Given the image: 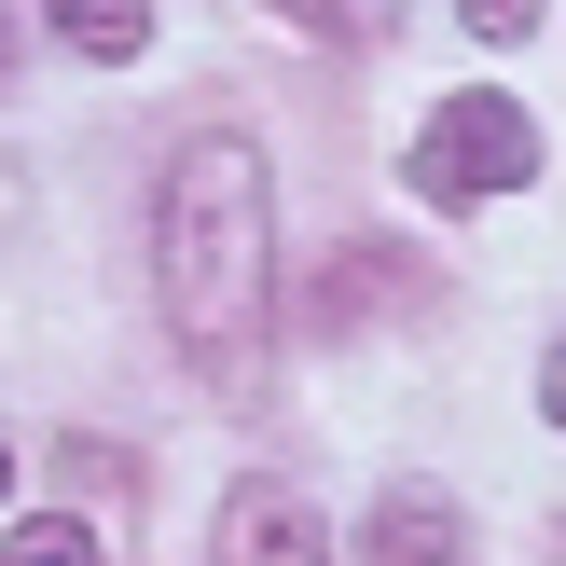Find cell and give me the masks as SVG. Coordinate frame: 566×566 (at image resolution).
<instances>
[{
  "label": "cell",
  "instance_id": "cell-3",
  "mask_svg": "<svg viewBox=\"0 0 566 566\" xmlns=\"http://www.w3.org/2000/svg\"><path fill=\"white\" fill-rule=\"evenodd\" d=\"M208 566H332V539H318V512H304V484L249 470V484L221 497V525H208Z\"/></svg>",
  "mask_w": 566,
  "mask_h": 566
},
{
  "label": "cell",
  "instance_id": "cell-9",
  "mask_svg": "<svg viewBox=\"0 0 566 566\" xmlns=\"http://www.w3.org/2000/svg\"><path fill=\"white\" fill-rule=\"evenodd\" d=\"M539 401H553V429H566V346H553V359H539Z\"/></svg>",
  "mask_w": 566,
  "mask_h": 566
},
{
  "label": "cell",
  "instance_id": "cell-1",
  "mask_svg": "<svg viewBox=\"0 0 566 566\" xmlns=\"http://www.w3.org/2000/svg\"><path fill=\"white\" fill-rule=\"evenodd\" d=\"M153 291L180 359L208 374V401H263L276 374V180L235 125L180 138L153 193Z\"/></svg>",
  "mask_w": 566,
  "mask_h": 566
},
{
  "label": "cell",
  "instance_id": "cell-10",
  "mask_svg": "<svg viewBox=\"0 0 566 566\" xmlns=\"http://www.w3.org/2000/svg\"><path fill=\"white\" fill-rule=\"evenodd\" d=\"M0 83H14V14H0Z\"/></svg>",
  "mask_w": 566,
  "mask_h": 566
},
{
  "label": "cell",
  "instance_id": "cell-8",
  "mask_svg": "<svg viewBox=\"0 0 566 566\" xmlns=\"http://www.w3.org/2000/svg\"><path fill=\"white\" fill-rule=\"evenodd\" d=\"M470 14V42H525V28H539V0H457Z\"/></svg>",
  "mask_w": 566,
  "mask_h": 566
},
{
  "label": "cell",
  "instance_id": "cell-4",
  "mask_svg": "<svg viewBox=\"0 0 566 566\" xmlns=\"http://www.w3.org/2000/svg\"><path fill=\"white\" fill-rule=\"evenodd\" d=\"M457 497L442 484H401V497H374V525H359V566H457Z\"/></svg>",
  "mask_w": 566,
  "mask_h": 566
},
{
  "label": "cell",
  "instance_id": "cell-7",
  "mask_svg": "<svg viewBox=\"0 0 566 566\" xmlns=\"http://www.w3.org/2000/svg\"><path fill=\"white\" fill-rule=\"evenodd\" d=\"M291 28H318V42H387L401 28V0H276Z\"/></svg>",
  "mask_w": 566,
  "mask_h": 566
},
{
  "label": "cell",
  "instance_id": "cell-2",
  "mask_svg": "<svg viewBox=\"0 0 566 566\" xmlns=\"http://www.w3.org/2000/svg\"><path fill=\"white\" fill-rule=\"evenodd\" d=\"M539 180V125H525V97H497V83H457V97L415 125V193L429 208H484V193Z\"/></svg>",
  "mask_w": 566,
  "mask_h": 566
},
{
  "label": "cell",
  "instance_id": "cell-6",
  "mask_svg": "<svg viewBox=\"0 0 566 566\" xmlns=\"http://www.w3.org/2000/svg\"><path fill=\"white\" fill-rule=\"evenodd\" d=\"M0 566H111V553L83 539L70 512H28V525H0Z\"/></svg>",
  "mask_w": 566,
  "mask_h": 566
},
{
  "label": "cell",
  "instance_id": "cell-5",
  "mask_svg": "<svg viewBox=\"0 0 566 566\" xmlns=\"http://www.w3.org/2000/svg\"><path fill=\"white\" fill-rule=\"evenodd\" d=\"M55 14V42L83 55V70H125L138 42H153V0H42Z\"/></svg>",
  "mask_w": 566,
  "mask_h": 566
}]
</instances>
